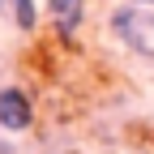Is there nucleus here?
Segmentation results:
<instances>
[{
    "label": "nucleus",
    "instance_id": "1",
    "mask_svg": "<svg viewBox=\"0 0 154 154\" xmlns=\"http://www.w3.org/2000/svg\"><path fill=\"white\" fill-rule=\"evenodd\" d=\"M0 128H5V133L34 128V99L22 86H5V90H0Z\"/></svg>",
    "mask_w": 154,
    "mask_h": 154
},
{
    "label": "nucleus",
    "instance_id": "2",
    "mask_svg": "<svg viewBox=\"0 0 154 154\" xmlns=\"http://www.w3.org/2000/svg\"><path fill=\"white\" fill-rule=\"evenodd\" d=\"M111 30H116V38H120L128 51H137V56H154V43H146L150 30H141V9L133 5V0L111 13Z\"/></svg>",
    "mask_w": 154,
    "mask_h": 154
},
{
    "label": "nucleus",
    "instance_id": "3",
    "mask_svg": "<svg viewBox=\"0 0 154 154\" xmlns=\"http://www.w3.org/2000/svg\"><path fill=\"white\" fill-rule=\"evenodd\" d=\"M47 22L60 43H73L86 26V0H47Z\"/></svg>",
    "mask_w": 154,
    "mask_h": 154
},
{
    "label": "nucleus",
    "instance_id": "4",
    "mask_svg": "<svg viewBox=\"0 0 154 154\" xmlns=\"http://www.w3.org/2000/svg\"><path fill=\"white\" fill-rule=\"evenodd\" d=\"M0 17L13 22L22 34L38 30V0H0Z\"/></svg>",
    "mask_w": 154,
    "mask_h": 154
},
{
    "label": "nucleus",
    "instance_id": "5",
    "mask_svg": "<svg viewBox=\"0 0 154 154\" xmlns=\"http://www.w3.org/2000/svg\"><path fill=\"white\" fill-rule=\"evenodd\" d=\"M0 154H17V150H13V141H0Z\"/></svg>",
    "mask_w": 154,
    "mask_h": 154
}]
</instances>
